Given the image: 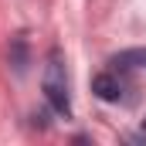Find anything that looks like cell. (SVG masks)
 Wrapping results in <instances>:
<instances>
[{"instance_id":"cell-1","label":"cell","mask_w":146,"mask_h":146,"mask_svg":"<svg viewBox=\"0 0 146 146\" xmlns=\"http://www.w3.org/2000/svg\"><path fill=\"white\" fill-rule=\"evenodd\" d=\"M41 92L48 99V106L54 115L72 119V92H68V72H65V54L61 48H51L44 58V72H41Z\"/></svg>"},{"instance_id":"cell-2","label":"cell","mask_w":146,"mask_h":146,"mask_svg":"<svg viewBox=\"0 0 146 146\" xmlns=\"http://www.w3.org/2000/svg\"><path fill=\"white\" fill-rule=\"evenodd\" d=\"M92 92L102 99V102H119L126 95V82H122V72L119 68H109V72H99L92 78Z\"/></svg>"},{"instance_id":"cell-3","label":"cell","mask_w":146,"mask_h":146,"mask_svg":"<svg viewBox=\"0 0 146 146\" xmlns=\"http://www.w3.org/2000/svg\"><path fill=\"white\" fill-rule=\"evenodd\" d=\"M109 65L119 72H146V48H126V51L112 54Z\"/></svg>"},{"instance_id":"cell-4","label":"cell","mask_w":146,"mask_h":146,"mask_svg":"<svg viewBox=\"0 0 146 146\" xmlns=\"http://www.w3.org/2000/svg\"><path fill=\"white\" fill-rule=\"evenodd\" d=\"M10 65H14L17 75H24L27 65H31V58H27V37L24 34H17L14 41H10Z\"/></svg>"}]
</instances>
